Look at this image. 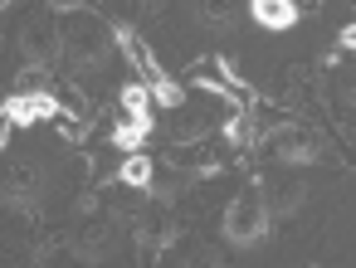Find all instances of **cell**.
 <instances>
[{
	"label": "cell",
	"instance_id": "2e32d148",
	"mask_svg": "<svg viewBox=\"0 0 356 268\" xmlns=\"http://www.w3.org/2000/svg\"><path fill=\"white\" fill-rule=\"evenodd\" d=\"M220 132H225V142H229V146H254V142H259V122H254V112H249V108H234V117H229Z\"/></svg>",
	"mask_w": 356,
	"mask_h": 268
},
{
	"label": "cell",
	"instance_id": "e0dca14e",
	"mask_svg": "<svg viewBox=\"0 0 356 268\" xmlns=\"http://www.w3.org/2000/svg\"><path fill=\"white\" fill-rule=\"evenodd\" d=\"M200 20H205L210 30L234 25V20H239V0H200Z\"/></svg>",
	"mask_w": 356,
	"mask_h": 268
},
{
	"label": "cell",
	"instance_id": "9a60e30c",
	"mask_svg": "<svg viewBox=\"0 0 356 268\" xmlns=\"http://www.w3.org/2000/svg\"><path fill=\"white\" fill-rule=\"evenodd\" d=\"M147 137H152V127H147V122H137V117L118 112V122H113V132H108V146L127 156V151H142V146H147Z\"/></svg>",
	"mask_w": 356,
	"mask_h": 268
},
{
	"label": "cell",
	"instance_id": "d6986e66",
	"mask_svg": "<svg viewBox=\"0 0 356 268\" xmlns=\"http://www.w3.org/2000/svg\"><path fill=\"white\" fill-rule=\"evenodd\" d=\"M337 44H341V54H356V20H346V25H341Z\"/></svg>",
	"mask_w": 356,
	"mask_h": 268
},
{
	"label": "cell",
	"instance_id": "ac0fdd59",
	"mask_svg": "<svg viewBox=\"0 0 356 268\" xmlns=\"http://www.w3.org/2000/svg\"><path fill=\"white\" fill-rule=\"evenodd\" d=\"M147 88H152V98H156V108H161V112H171V108H181V103H186V88H181V83H176L171 74L152 78Z\"/></svg>",
	"mask_w": 356,
	"mask_h": 268
},
{
	"label": "cell",
	"instance_id": "7c38bea8",
	"mask_svg": "<svg viewBox=\"0 0 356 268\" xmlns=\"http://www.w3.org/2000/svg\"><path fill=\"white\" fill-rule=\"evenodd\" d=\"M132 224H137V244H142L147 253H166V249L181 239V224H176L171 215H137Z\"/></svg>",
	"mask_w": 356,
	"mask_h": 268
},
{
	"label": "cell",
	"instance_id": "5b68a950",
	"mask_svg": "<svg viewBox=\"0 0 356 268\" xmlns=\"http://www.w3.org/2000/svg\"><path fill=\"white\" fill-rule=\"evenodd\" d=\"M15 49H20L25 64L54 69V64L64 59V25H59V15H54L49 6H44L40 15H30V20L20 25V35H15Z\"/></svg>",
	"mask_w": 356,
	"mask_h": 268
},
{
	"label": "cell",
	"instance_id": "3957f363",
	"mask_svg": "<svg viewBox=\"0 0 356 268\" xmlns=\"http://www.w3.org/2000/svg\"><path fill=\"white\" fill-rule=\"evenodd\" d=\"M191 88H200V93H210L215 103H229V108H254L259 103L254 88H249V78L239 74V64L220 59V54H210V59H200L191 69Z\"/></svg>",
	"mask_w": 356,
	"mask_h": 268
},
{
	"label": "cell",
	"instance_id": "7a4b0ae2",
	"mask_svg": "<svg viewBox=\"0 0 356 268\" xmlns=\"http://www.w3.org/2000/svg\"><path fill=\"white\" fill-rule=\"evenodd\" d=\"M268 229H273V215H268V205H264L259 185H254V190H244V195H234V200L225 205L220 234H225V244H229V249H254V244H264V239H268Z\"/></svg>",
	"mask_w": 356,
	"mask_h": 268
},
{
	"label": "cell",
	"instance_id": "ba28073f",
	"mask_svg": "<svg viewBox=\"0 0 356 268\" xmlns=\"http://www.w3.org/2000/svg\"><path fill=\"white\" fill-rule=\"evenodd\" d=\"M268 142H273L278 166H317V161H322V142H317V132H307V127H278Z\"/></svg>",
	"mask_w": 356,
	"mask_h": 268
},
{
	"label": "cell",
	"instance_id": "9c48e42d",
	"mask_svg": "<svg viewBox=\"0 0 356 268\" xmlns=\"http://www.w3.org/2000/svg\"><path fill=\"white\" fill-rule=\"evenodd\" d=\"M113 35H118V49H122V59H127V69L142 78V83H152V78H161L166 74V64L156 59V49L132 30V25H113Z\"/></svg>",
	"mask_w": 356,
	"mask_h": 268
},
{
	"label": "cell",
	"instance_id": "ffe728a7",
	"mask_svg": "<svg viewBox=\"0 0 356 268\" xmlns=\"http://www.w3.org/2000/svg\"><path fill=\"white\" fill-rule=\"evenodd\" d=\"M44 6H49L54 15H74V10H88L83 0H44Z\"/></svg>",
	"mask_w": 356,
	"mask_h": 268
},
{
	"label": "cell",
	"instance_id": "30bf717a",
	"mask_svg": "<svg viewBox=\"0 0 356 268\" xmlns=\"http://www.w3.org/2000/svg\"><path fill=\"white\" fill-rule=\"evenodd\" d=\"M259 195H264V205H268V215H273V219H293V215L307 205V185H302V181H293V176L259 181Z\"/></svg>",
	"mask_w": 356,
	"mask_h": 268
},
{
	"label": "cell",
	"instance_id": "4fadbf2b",
	"mask_svg": "<svg viewBox=\"0 0 356 268\" xmlns=\"http://www.w3.org/2000/svg\"><path fill=\"white\" fill-rule=\"evenodd\" d=\"M113 181H118L122 190H142V195H147V185L156 181V161H152L147 151H127V156L118 161V171H113Z\"/></svg>",
	"mask_w": 356,
	"mask_h": 268
},
{
	"label": "cell",
	"instance_id": "5bb4252c",
	"mask_svg": "<svg viewBox=\"0 0 356 268\" xmlns=\"http://www.w3.org/2000/svg\"><path fill=\"white\" fill-rule=\"evenodd\" d=\"M118 112H127V117L156 127V112H161V108H156V98H152L147 83H122V88H118Z\"/></svg>",
	"mask_w": 356,
	"mask_h": 268
},
{
	"label": "cell",
	"instance_id": "8fae6325",
	"mask_svg": "<svg viewBox=\"0 0 356 268\" xmlns=\"http://www.w3.org/2000/svg\"><path fill=\"white\" fill-rule=\"evenodd\" d=\"M249 20L259 25V30H268V35H288V30H298V0H249Z\"/></svg>",
	"mask_w": 356,
	"mask_h": 268
},
{
	"label": "cell",
	"instance_id": "cb8c5ba5",
	"mask_svg": "<svg viewBox=\"0 0 356 268\" xmlns=\"http://www.w3.org/2000/svg\"><path fill=\"white\" fill-rule=\"evenodd\" d=\"M142 6H152V0H142Z\"/></svg>",
	"mask_w": 356,
	"mask_h": 268
},
{
	"label": "cell",
	"instance_id": "7402d4cb",
	"mask_svg": "<svg viewBox=\"0 0 356 268\" xmlns=\"http://www.w3.org/2000/svg\"><path fill=\"white\" fill-rule=\"evenodd\" d=\"M10 6H20V0H0V10H10Z\"/></svg>",
	"mask_w": 356,
	"mask_h": 268
},
{
	"label": "cell",
	"instance_id": "8992f818",
	"mask_svg": "<svg viewBox=\"0 0 356 268\" xmlns=\"http://www.w3.org/2000/svg\"><path fill=\"white\" fill-rule=\"evenodd\" d=\"M122 244V224L118 215H83L79 229L69 234V253L83 258V263H108Z\"/></svg>",
	"mask_w": 356,
	"mask_h": 268
},
{
	"label": "cell",
	"instance_id": "6da1fadb",
	"mask_svg": "<svg viewBox=\"0 0 356 268\" xmlns=\"http://www.w3.org/2000/svg\"><path fill=\"white\" fill-rule=\"evenodd\" d=\"M113 49H118V35L93 10H74L69 15V25H64V64H69L74 83H93L108 69Z\"/></svg>",
	"mask_w": 356,
	"mask_h": 268
},
{
	"label": "cell",
	"instance_id": "603a6c76",
	"mask_svg": "<svg viewBox=\"0 0 356 268\" xmlns=\"http://www.w3.org/2000/svg\"><path fill=\"white\" fill-rule=\"evenodd\" d=\"M351 103H356V83H351Z\"/></svg>",
	"mask_w": 356,
	"mask_h": 268
},
{
	"label": "cell",
	"instance_id": "44dd1931",
	"mask_svg": "<svg viewBox=\"0 0 356 268\" xmlns=\"http://www.w3.org/2000/svg\"><path fill=\"white\" fill-rule=\"evenodd\" d=\"M15 132H20V127H15L10 117H0V156H6V151H10V142H15Z\"/></svg>",
	"mask_w": 356,
	"mask_h": 268
},
{
	"label": "cell",
	"instance_id": "52a82bcc",
	"mask_svg": "<svg viewBox=\"0 0 356 268\" xmlns=\"http://www.w3.org/2000/svg\"><path fill=\"white\" fill-rule=\"evenodd\" d=\"M64 103L49 93V88H15L10 98H6V117L15 122V127H35V122H54V112H59Z\"/></svg>",
	"mask_w": 356,
	"mask_h": 268
},
{
	"label": "cell",
	"instance_id": "277c9868",
	"mask_svg": "<svg viewBox=\"0 0 356 268\" xmlns=\"http://www.w3.org/2000/svg\"><path fill=\"white\" fill-rule=\"evenodd\" d=\"M0 200H6L15 215H40L49 200V176L40 161H6L0 171Z\"/></svg>",
	"mask_w": 356,
	"mask_h": 268
}]
</instances>
